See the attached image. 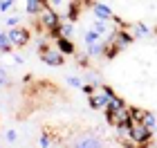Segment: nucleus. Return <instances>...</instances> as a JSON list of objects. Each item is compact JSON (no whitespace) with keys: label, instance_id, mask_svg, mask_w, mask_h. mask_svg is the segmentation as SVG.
<instances>
[{"label":"nucleus","instance_id":"obj_15","mask_svg":"<svg viewBox=\"0 0 157 148\" xmlns=\"http://www.w3.org/2000/svg\"><path fill=\"white\" fill-rule=\"evenodd\" d=\"M7 139H9V142H13V139H16V132L9 130V132H7Z\"/></svg>","mask_w":157,"mask_h":148},{"label":"nucleus","instance_id":"obj_4","mask_svg":"<svg viewBox=\"0 0 157 148\" xmlns=\"http://www.w3.org/2000/svg\"><path fill=\"white\" fill-rule=\"evenodd\" d=\"M40 59L47 63V65H63V54H56L54 49H45L40 52Z\"/></svg>","mask_w":157,"mask_h":148},{"label":"nucleus","instance_id":"obj_8","mask_svg":"<svg viewBox=\"0 0 157 148\" xmlns=\"http://www.w3.org/2000/svg\"><path fill=\"white\" fill-rule=\"evenodd\" d=\"M130 32L135 34V38H137V36H148V34H151V29H148V27H146L144 23H137V25H132V27H130Z\"/></svg>","mask_w":157,"mask_h":148},{"label":"nucleus","instance_id":"obj_13","mask_svg":"<svg viewBox=\"0 0 157 148\" xmlns=\"http://www.w3.org/2000/svg\"><path fill=\"white\" fill-rule=\"evenodd\" d=\"M83 92L88 94V97H90V94H94V92H97V85H90V83H83Z\"/></svg>","mask_w":157,"mask_h":148},{"label":"nucleus","instance_id":"obj_16","mask_svg":"<svg viewBox=\"0 0 157 148\" xmlns=\"http://www.w3.org/2000/svg\"><path fill=\"white\" fill-rule=\"evenodd\" d=\"M63 2V0H49V7H59Z\"/></svg>","mask_w":157,"mask_h":148},{"label":"nucleus","instance_id":"obj_7","mask_svg":"<svg viewBox=\"0 0 157 148\" xmlns=\"http://www.w3.org/2000/svg\"><path fill=\"white\" fill-rule=\"evenodd\" d=\"M83 38H85V43H88V45H90V43H99V40H101V32L94 29V27H90V29L85 32Z\"/></svg>","mask_w":157,"mask_h":148},{"label":"nucleus","instance_id":"obj_9","mask_svg":"<svg viewBox=\"0 0 157 148\" xmlns=\"http://www.w3.org/2000/svg\"><path fill=\"white\" fill-rule=\"evenodd\" d=\"M144 126H148V128H155V115L153 112H146L144 115V121H141Z\"/></svg>","mask_w":157,"mask_h":148},{"label":"nucleus","instance_id":"obj_2","mask_svg":"<svg viewBox=\"0 0 157 148\" xmlns=\"http://www.w3.org/2000/svg\"><path fill=\"white\" fill-rule=\"evenodd\" d=\"M92 13L99 18V20H112L115 18V13H112V9L110 7H105V5H101V2H92Z\"/></svg>","mask_w":157,"mask_h":148},{"label":"nucleus","instance_id":"obj_10","mask_svg":"<svg viewBox=\"0 0 157 148\" xmlns=\"http://www.w3.org/2000/svg\"><path fill=\"white\" fill-rule=\"evenodd\" d=\"M92 27H94V29H99L101 34H108V32H110V29H108V25H103V23H101L99 18L94 20V23H92Z\"/></svg>","mask_w":157,"mask_h":148},{"label":"nucleus","instance_id":"obj_14","mask_svg":"<svg viewBox=\"0 0 157 148\" xmlns=\"http://www.w3.org/2000/svg\"><path fill=\"white\" fill-rule=\"evenodd\" d=\"M7 81V74H5V70L2 67H0V85H2V83Z\"/></svg>","mask_w":157,"mask_h":148},{"label":"nucleus","instance_id":"obj_5","mask_svg":"<svg viewBox=\"0 0 157 148\" xmlns=\"http://www.w3.org/2000/svg\"><path fill=\"white\" fill-rule=\"evenodd\" d=\"M56 49H59L61 54H65V56L67 54H74V43L67 36H59V38H56Z\"/></svg>","mask_w":157,"mask_h":148},{"label":"nucleus","instance_id":"obj_11","mask_svg":"<svg viewBox=\"0 0 157 148\" xmlns=\"http://www.w3.org/2000/svg\"><path fill=\"white\" fill-rule=\"evenodd\" d=\"M76 146H99V139H81V142H76Z\"/></svg>","mask_w":157,"mask_h":148},{"label":"nucleus","instance_id":"obj_6","mask_svg":"<svg viewBox=\"0 0 157 148\" xmlns=\"http://www.w3.org/2000/svg\"><path fill=\"white\" fill-rule=\"evenodd\" d=\"M13 47H16V45L11 43L9 34H0V52H2V54H11Z\"/></svg>","mask_w":157,"mask_h":148},{"label":"nucleus","instance_id":"obj_1","mask_svg":"<svg viewBox=\"0 0 157 148\" xmlns=\"http://www.w3.org/2000/svg\"><path fill=\"white\" fill-rule=\"evenodd\" d=\"M9 38H11V43L16 47H25L27 43H29V38H32V32L27 29V27H11Z\"/></svg>","mask_w":157,"mask_h":148},{"label":"nucleus","instance_id":"obj_3","mask_svg":"<svg viewBox=\"0 0 157 148\" xmlns=\"http://www.w3.org/2000/svg\"><path fill=\"white\" fill-rule=\"evenodd\" d=\"M88 103H90V108H94V110H105L108 108V97H105L103 92L101 94L94 92V94L88 97Z\"/></svg>","mask_w":157,"mask_h":148},{"label":"nucleus","instance_id":"obj_12","mask_svg":"<svg viewBox=\"0 0 157 148\" xmlns=\"http://www.w3.org/2000/svg\"><path fill=\"white\" fill-rule=\"evenodd\" d=\"M13 2H16V0H0V11H9Z\"/></svg>","mask_w":157,"mask_h":148}]
</instances>
